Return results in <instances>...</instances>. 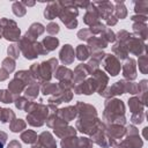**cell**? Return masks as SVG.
I'll return each instance as SVG.
<instances>
[{"label":"cell","mask_w":148,"mask_h":148,"mask_svg":"<svg viewBox=\"0 0 148 148\" xmlns=\"http://www.w3.org/2000/svg\"><path fill=\"white\" fill-rule=\"evenodd\" d=\"M61 3L60 2H49L47 7L44 10V15L47 20H53L57 15L60 14L61 10Z\"/></svg>","instance_id":"1"},{"label":"cell","mask_w":148,"mask_h":148,"mask_svg":"<svg viewBox=\"0 0 148 148\" xmlns=\"http://www.w3.org/2000/svg\"><path fill=\"white\" fill-rule=\"evenodd\" d=\"M92 5L98 7V8H96V10H102L103 9V13L101 14V16L104 17V18H108L112 14V12H113V5L111 2H108V1H104V2H94Z\"/></svg>","instance_id":"2"},{"label":"cell","mask_w":148,"mask_h":148,"mask_svg":"<svg viewBox=\"0 0 148 148\" xmlns=\"http://www.w3.org/2000/svg\"><path fill=\"white\" fill-rule=\"evenodd\" d=\"M135 65H134V60L133 59H130L126 61L125 66H124V76L127 77V79H131V80H134L136 77V74H135Z\"/></svg>","instance_id":"3"},{"label":"cell","mask_w":148,"mask_h":148,"mask_svg":"<svg viewBox=\"0 0 148 148\" xmlns=\"http://www.w3.org/2000/svg\"><path fill=\"white\" fill-rule=\"evenodd\" d=\"M73 54H74V51L71 47V45H65L60 52V59L65 64H69L73 61Z\"/></svg>","instance_id":"4"},{"label":"cell","mask_w":148,"mask_h":148,"mask_svg":"<svg viewBox=\"0 0 148 148\" xmlns=\"http://www.w3.org/2000/svg\"><path fill=\"white\" fill-rule=\"evenodd\" d=\"M43 31H44V27H43L40 23H34V24L30 27L29 31L27 32L25 37H27V38H35V37H37L38 35H40Z\"/></svg>","instance_id":"5"},{"label":"cell","mask_w":148,"mask_h":148,"mask_svg":"<svg viewBox=\"0 0 148 148\" xmlns=\"http://www.w3.org/2000/svg\"><path fill=\"white\" fill-rule=\"evenodd\" d=\"M87 9H88V13H87L86 16H84V22H86L87 24H92V23H95V22L97 21V17H98L97 10H96V8H95L94 12H91L90 7H88Z\"/></svg>","instance_id":"6"},{"label":"cell","mask_w":148,"mask_h":148,"mask_svg":"<svg viewBox=\"0 0 148 148\" xmlns=\"http://www.w3.org/2000/svg\"><path fill=\"white\" fill-rule=\"evenodd\" d=\"M116 15H117V17H119V18H124V17H126V15H127V10H126V7L124 6V2L123 1H116Z\"/></svg>","instance_id":"7"},{"label":"cell","mask_w":148,"mask_h":148,"mask_svg":"<svg viewBox=\"0 0 148 148\" xmlns=\"http://www.w3.org/2000/svg\"><path fill=\"white\" fill-rule=\"evenodd\" d=\"M128 105H130V108H131V110H132L133 113L134 112H142V106L143 105L140 103L139 98H135V97L131 98L130 102H128Z\"/></svg>","instance_id":"8"},{"label":"cell","mask_w":148,"mask_h":148,"mask_svg":"<svg viewBox=\"0 0 148 148\" xmlns=\"http://www.w3.org/2000/svg\"><path fill=\"white\" fill-rule=\"evenodd\" d=\"M43 44L45 45L46 51H49V50L56 49L58 46V44H59V40L57 38H53V37H47V38H45L43 40Z\"/></svg>","instance_id":"9"},{"label":"cell","mask_w":148,"mask_h":148,"mask_svg":"<svg viewBox=\"0 0 148 148\" xmlns=\"http://www.w3.org/2000/svg\"><path fill=\"white\" fill-rule=\"evenodd\" d=\"M135 12L139 13V14H143L146 16L147 12H148V1H139V2H135Z\"/></svg>","instance_id":"10"},{"label":"cell","mask_w":148,"mask_h":148,"mask_svg":"<svg viewBox=\"0 0 148 148\" xmlns=\"http://www.w3.org/2000/svg\"><path fill=\"white\" fill-rule=\"evenodd\" d=\"M133 28H134V31H135V32L139 31V34H141L142 39H146V38H147V27H146L145 23H142V22L134 23Z\"/></svg>","instance_id":"11"},{"label":"cell","mask_w":148,"mask_h":148,"mask_svg":"<svg viewBox=\"0 0 148 148\" xmlns=\"http://www.w3.org/2000/svg\"><path fill=\"white\" fill-rule=\"evenodd\" d=\"M13 12L17 16H23L25 14V7L22 2H14L13 3Z\"/></svg>","instance_id":"12"},{"label":"cell","mask_w":148,"mask_h":148,"mask_svg":"<svg viewBox=\"0 0 148 148\" xmlns=\"http://www.w3.org/2000/svg\"><path fill=\"white\" fill-rule=\"evenodd\" d=\"M76 54H77V58H79L80 60H84V59L88 58V56H89V51H88V49H87L86 46H83V45H79V47L76 49Z\"/></svg>","instance_id":"13"},{"label":"cell","mask_w":148,"mask_h":148,"mask_svg":"<svg viewBox=\"0 0 148 148\" xmlns=\"http://www.w3.org/2000/svg\"><path fill=\"white\" fill-rule=\"evenodd\" d=\"M22 140L24 141V142H27V143H32L35 140H36V134L34 133V132H31V131H27V132H24L23 134H22Z\"/></svg>","instance_id":"14"},{"label":"cell","mask_w":148,"mask_h":148,"mask_svg":"<svg viewBox=\"0 0 148 148\" xmlns=\"http://www.w3.org/2000/svg\"><path fill=\"white\" fill-rule=\"evenodd\" d=\"M46 30L47 32L50 34H57L59 31V25L57 23H50L47 27H46Z\"/></svg>","instance_id":"15"},{"label":"cell","mask_w":148,"mask_h":148,"mask_svg":"<svg viewBox=\"0 0 148 148\" xmlns=\"http://www.w3.org/2000/svg\"><path fill=\"white\" fill-rule=\"evenodd\" d=\"M24 123L21 120V119H18V121H17V124H16V126H10V128H12V131L13 132H18V131H21L22 128H24Z\"/></svg>","instance_id":"16"},{"label":"cell","mask_w":148,"mask_h":148,"mask_svg":"<svg viewBox=\"0 0 148 148\" xmlns=\"http://www.w3.org/2000/svg\"><path fill=\"white\" fill-rule=\"evenodd\" d=\"M146 61H147L146 56L139 59V66H140V69H141V72H142V73H146V66H147V65H146V64H147Z\"/></svg>","instance_id":"17"},{"label":"cell","mask_w":148,"mask_h":148,"mask_svg":"<svg viewBox=\"0 0 148 148\" xmlns=\"http://www.w3.org/2000/svg\"><path fill=\"white\" fill-rule=\"evenodd\" d=\"M8 53L12 54L14 58H16V57L18 56V49L16 47V45H12V46H9V47H8Z\"/></svg>","instance_id":"18"},{"label":"cell","mask_w":148,"mask_h":148,"mask_svg":"<svg viewBox=\"0 0 148 148\" xmlns=\"http://www.w3.org/2000/svg\"><path fill=\"white\" fill-rule=\"evenodd\" d=\"M142 120H143V113H142V112L140 113L139 117H135V116L132 117V121H133L134 124H140V123H142Z\"/></svg>","instance_id":"19"},{"label":"cell","mask_w":148,"mask_h":148,"mask_svg":"<svg viewBox=\"0 0 148 148\" xmlns=\"http://www.w3.org/2000/svg\"><path fill=\"white\" fill-rule=\"evenodd\" d=\"M136 20H139V22H142V23H145V22H146V20H147V16H145V15L132 16V21H136Z\"/></svg>","instance_id":"20"},{"label":"cell","mask_w":148,"mask_h":148,"mask_svg":"<svg viewBox=\"0 0 148 148\" xmlns=\"http://www.w3.org/2000/svg\"><path fill=\"white\" fill-rule=\"evenodd\" d=\"M106 22H108V24H109V25H113V24H116V23H117V18H116V17H113V16H109V17L106 18Z\"/></svg>","instance_id":"21"},{"label":"cell","mask_w":148,"mask_h":148,"mask_svg":"<svg viewBox=\"0 0 148 148\" xmlns=\"http://www.w3.org/2000/svg\"><path fill=\"white\" fill-rule=\"evenodd\" d=\"M8 148H21V146H20V143H17L16 141H13V142L8 146Z\"/></svg>","instance_id":"22"}]
</instances>
